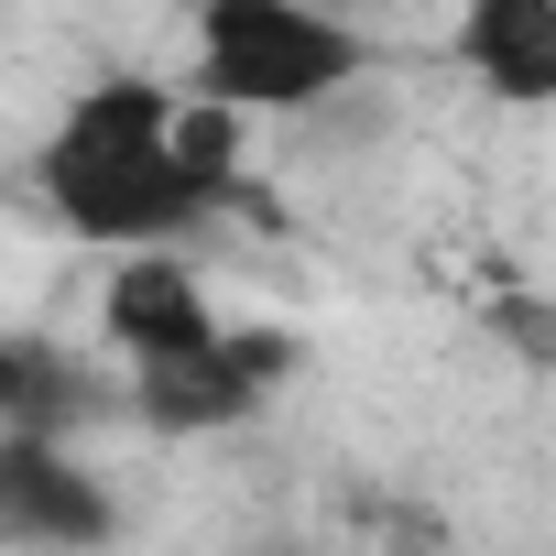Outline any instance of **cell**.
Masks as SVG:
<instances>
[{"label":"cell","instance_id":"obj_9","mask_svg":"<svg viewBox=\"0 0 556 556\" xmlns=\"http://www.w3.org/2000/svg\"><path fill=\"white\" fill-rule=\"evenodd\" d=\"M23 393H34V350H23L12 328H0V426L23 415Z\"/></svg>","mask_w":556,"mask_h":556},{"label":"cell","instance_id":"obj_5","mask_svg":"<svg viewBox=\"0 0 556 556\" xmlns=\"http://www.w3.org/2000/svg\"><path fill=\"white\" fill-rule=\"evenodd\" d=\"M110 534H121V502L99 491V469H77L55 447V426H34V415L0 426V545L77 556V545H110Z\"/></svg>","mask_w":556,"mask_h":556},{"label":"cell","instance_id":"obj_7","mask_svg":"<svg viewBox=\"0 0 556 556\" xmlns=\"http://www.w3.org/2000/svg\"><path fill=\"white\" fill-rule=\"evenodd\" d=\"M175 142H186V175L207 186V207H229V197H240V164H251V110H229V99L186 88V110H175Z\"/></svg>","mask_w":556,"mask_h":556},{"label":"cell","instance_id":"obj_3","mask_svg":"<svg viewBox=\"0 0 556 556\" xmlns=\"http://www.w3.org/2000/svg\"><path fill=\"white\" fill-rule=\"evenodd\" d=\"M306 371V339L295 328H218L207 350H186V361H164V371H131V415L153 426V437H218V426H251L273 393H285Z\"/></svg>","mask_w":556,"mask_h":556},{"label":"cell","instance_id":"obj_2","mask_svg":"<svg viewBox=\"0 0 556 556\" xmlns=\"http://www.w3.org/2000/svg\"><path fill=\"white\" fill-rule=\"evenodd\" d=\"M197 66L186 88L251 110V121H295V110H339L371 77V34L339 0H197Z\"/></svg>","mask_w":556,"mask_h":556},{"label":"cell","instance_id":"obj_1","mask_svg":"<svg viewBox=\"0 0 556 556\" xmlns=\"http://www.w3.org/2000/svg\"><path fill=\"white\" fill-rule=\"evenodd\" d=\"M175 110L186 88L164 77H99L55 110L45 153H34V197L66 240L88 251H142V240H186L207 218V186L186 175V142H175Z\"/></svg>","mask_w":556,"mask_h":556},{"label":"cell","instance_id":"obj_6","mask_svg":"<svg viewBox=\"0 0 556 556\" xmlns=\"http://www.w3.org/2000/svg\"><path fill=\"white\" fill-rule=\"evenodd\" d=\"M447 55L491 110H556V0H458Z\"/></svg>","mask_w":556,"mask_h":556},{"label":"cell","instance_id":"obj_8","mask_svg":"<svg viewBox=\"0 0 556 556\" xmlns=\"http://www.w3.org/2000/svg\"><path fill=\"white\" fill-rule=\"evenodd\" d=\"M502 339H513V350H534V361H556V306H534V295H502Z\"/></svg>","mask_w":556,"mask_h":556},{"label":"cell","instance_id":"obj_4","mask_svg":"<svg viewBox=\"0 0 556 556\" xmlns=\"http://www.w3.org/2000/svg\"><path fill=\"white\" fill-rule=\"evenodd\" d=\"M99 339H110L121 371H164V361H186V350L218 339V306H207L197 262L175 240L110 251V273H99Z\"/></svg>","mask_w":556,"mask_h":556}]
</instances>
